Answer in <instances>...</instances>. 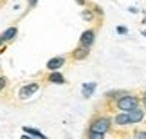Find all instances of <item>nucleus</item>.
<instances>
[{
    "instance_id": "nucleus-20",
    "label": "nucleus",
    "mask_w": 146,
    "mask_h": 139,
    "mask_svg": "<svg viewBox=\"0 0 146 139\" xmlns=\"http://www.w3.org/2000/svg\"><path fill=\"white\" fill-rule=\"evenodd\" d=\"M74 2H76L78 5H81V7H83V5H85V4H87V0H74Z\"/></svg>"
},
{
    "instance_id": "nucleus-8",
    "label": "nucleus",
    "mask_w": 146,
    "mask_h": 139,
    "mask_svg": "<svg viewBox=\"0 0 146 139\" xmlns=\"http://www.w3.org/2000/svg\"><path fill=\"white\" fill-rule=\"evenodd\" d=\"M65 62H67L65 56H54V58H50L47 62L45 67H47V70H60L65 65Z\"/></svg>"
},
{
    "instance_id": "nucleus-22",
    "label": "nucleus",
    "mask_w": 146,
    "mask_h": 139,
    "mask_svg": "<svg viewBox=\"0 0 146 139\" xmlns=\"http://www.w3.org/2000/svg\"><path fill=\"white\" fill-rule=\"evenodd\" d=\"M143 35H144V36H146V29H144V31H143Z\"/></svg>"
},
{
    "instance_id": "nucleus-19",
    "label": "nucleus",
    "mask_w": 146,
    "mask_h": 139,
    "mask_svg": "<svg viewBox=\"0 0 146 139\" xmlns=\"http://www.w3.org/2000/svg\"><path fill=\"white\" fill-rule=\"evenodd\" d=\"M141 101H143V108H144V112H146V92L143 94V98H141Z\"/></svg>"
},
{
    "instance_id": "nucleus-17",
    "label": "nucleus",
    "mask_w": 146,
    "mask_h": 139,
    "mask_svg": "<svg viewBox=\"0 0 146 139\" xmlns=\"http://www.w3.org/2000/svg\"><path fill=\"white\" fill-rule=\"evenodd\" d=\"M126 33H128V29H126V27H123V25H119V27H117V35H126Z\"/></svg>"
},
{
    "instance_id": "nucleus-7",
    "label": "nucleus",
    "mask_w": 146,
    "mask_h": 139,
    "mask_svg": "<svg viewBox=\"0 0 146 139\" xmlns=\"http://www.w3.org/2000/svg\"><path fill=\"white\" fill-rule=\"evenodd\" d=\"M144 108L139 105V107H135V108H132L130 112H128V116H130V121H132V125H137V123H141V121L144 119Z\"/></svg>"
},
{
    "instance_id": "nucleus-4",
    "label": "nucleus",
    "mask_w": 146,
    "mask_h": 139,
    "mask_svg": "<svg viewBox=\"0 0 146 139\" xmlns=\"http://www.w3.org/2000/svg\"><path fill=\"white\" fill-rule=\"evenodd\" d=\"M94 42H96V31H94V29H87V31L81 33V36H80V45L90 49V47L94 45Z\"/></svg>"
},
{
    "instance_id": "nucleus-1",
    "label": "nucleus",
    "mask_w": 146,
    "mask_h": 139,
    "mask_svg": "<svg viewBox=\"0 0 146 139\" xmlns=\"http://www.w3.org/2000/svg\"><path fill=\"white\" fill-rule=\"evenodd\" d=\"M135 107H139V96L132 92H121L115 99V108L121 110V112H130Z\"/></svg>"
},
{
    "instance_id": "nucleus-16",
    "label": "nucleus",
    "mask_w": 146,
    "mask_h": 139,
    "mask_svg": "<svg viewBox=\"0 0 146 139\" xmlns=\"http://www.w3.org/2000/svg\"><path fill=\"white\" fill-rule=\"evenodd\" d=\"M133 137H143V139H146V132H141V130H135V132H133Z\"/></svg>"
},
{
    "instance_id": "nucleus-13",
    "label": "nucleus",
    "mask_w": 146,
    "mask_h": 139,
    "mask_svg": "<svg viewBox=\"0 0 146 139\" xmlns=\"http://www.w3.org/2000/svg\"><path fill=\"white\" fill-rule=\"evenodd\" d=\"M81 18H83V20H87V22H92V20H94V11L83 9V11H81Z\"/></svg>"
},
{
    "instance_id": "nucleus-12",
    "label": "nucleus",
    "mask_w": 146,
    "mask_h": 139,
    "mask_svg": "<svg viewBox=\"0 0 146 139\" xmlns=\"http://www.w3.org/2000/svg\"><path fill=\"white\" fill-rule=\"evenodd\" d=\"M24 134H27V136H33V137H40V139H43L45 137V134L43 132H40V130H36V128H29V126H24Z\"/></svg>"
},
{
    "instance_id": "nucleus-5",
    "label": "nucleus",
    "mask_w": 146,
    "mask_h": 139,
    "mask_svg": "<svg viewBox=\"0 0 146 139\" xmlns=\"http://www.w3.org/2000/svg\"><path fill=\"white\" fill-rule=\"evenodd\" d=\"M112 125L121 126V128H126V126H130L132 121H130V116H128V112H119V114H115L114 119H112Z\"/></svg>"
},
{
    "instance_id": "nucleus-10",
    "label": "nucleus",
    "mask_w": 146,
    "mask_h": 139,
    "mask_svg": "<svg viewBox=\"0 0 146 139\" xmlns=\"http://www.w3.org/2000/svg\"><path fill=\"white\" fill-rule=\"evenodd\" d=\"M16 35H18V27H15V25H13V27H7V29H5L0 36H2L4 43H7V42H13L15 38H16Z\"/></svg>"
},
{
    "instance_id": "nucleus-15",
    "label": "nucleus",
    "mask_w": 146,
    "mask_h": 139,
    "mask_svg": "<svg viewBox=\"0 0 146 139\" xmlns=\"http://www.w3.org/2000/svg\"><path fill=\"white\" fill-rule=\"evenodd\" d=\"M87 137L88 139H103L101 134H94V132H88V130H87Z\"/></svg>"
},
{
    "instance_id": "nucleus-14",
    "label": "nucleus",
    "mask_w": 146,
    "mask_h": 139,
    "mask_svg": "<svg viewBox=\"0 0 146 139\" xmlns=\"http://www.w3.org/2000/svg\"><path fill=\"white\" fill-rule=\"evenodd\" d=\"M5 87H7V78H5V76H0V92H2Z\"/></svg>"
},
{
    "instance_id": "nucleus-3",
    "label": "nucleus",
    "mask_w": 146,
    "mask_h": 139,
    "mask_svg": "<svg viewBox=\"0 0 146 139\" xmlns=\"http://www.w3.org/2000/svg\"><path fill=\"white\" fill-rule=\"evenodd\" d=\"M38 90H40V83H38V81L25 83V85H22V87L18 88V98H20V99H29V98L35 96Z\"/></svg>"
},
{
    "instance_id": "nucleus-6",
    "label": "nucleus",
    "mask_w": 146,
    "mask_h": 139,
    "mask_svg": "<svg viewBox=\"0 0 146 139\" xmlns=\"http://www.w3.org/2000/svg\"><path fill=\"white\" fill-rule=\"evenodd\" d=\"M88 54H90V49H87V47H83V45L78 43V47L70 53V58L74 60V62H81V60H85Z\"/></svg>"
},
{
    "instance_id": "nucleus-2",
    "label": "nucleus",
    "mask_w": 146,
    "mask_h": 139,
    "mask_svg": "<svg viewBox=\"0 0 146 139\" xmlns=\"http://www.w3.org/2000/svg\"><path fill=\"white\" fill-rule=\"evenodd\" d=\"M112 128V119L108 116H96V118H92L90 125H88V132H94V134H108Z\"/></svg>"
},
{
    "instance_id": "nucleus-9",
    "label": "nucleus",
    "mask_w": 146,
    "mask_h": 139,
    "mask_svg": "<svg viewBox=\"0 0 146 139\" xmlns=\"http://www.w3.org/2000/svg\"><path fill=\"white\" fill-rule=\"evenodd\" d=\"M47 81L52 83V85H63V83H67L65 76L61 74L60 70H50V74L47 76Z\"/></svg>"
},
{
    "instance_id": "nucleus-21",
    "label": "nucleus",
    "mask_w": 146,
    "mask_h": 139,
    "mask_svg": "<svg viewBox=\"0 0 146 139\" xmlns=\"http://www.w3.org/2000/svg\"><path fill=\"white\" fill-rule=\"evenodd\" d=\"M4 45V40H2V36H0V47H2Z\"/></svg>"
},
{
    "instance_id": "nucleus-11",
    "label": "nucleus",
    "mask_w": 146,
    "mask_h": 139,
    "mask_svg": "<svg viewBox=\"0 0 146 139\" xmlns=\"http://www.w3.org/2000/svg\"><path fill=\"white\" fill-rule=\"evenodd\" d=\"M96 87H98L96 81L83 83V85H81V94H83V98H90L92 94H94V90H96Z\"/></svg>"
},
{
    "instance_id": "nucleus-18",
    "label": "nucleus",
    "mask_w": 146,
    "mask_h": 139,
    "mask_svg": "<svg viewBox=\"0 0 146 139\" xmlns=\"http://www.w3.org/2000/svg\"><path fill=\"white\" fill-rule=\"evenodd\" d=\"M38 4V0H27V5H29V7L33 9V7H35V5Z\"/></svg>"
}]
</instances>
